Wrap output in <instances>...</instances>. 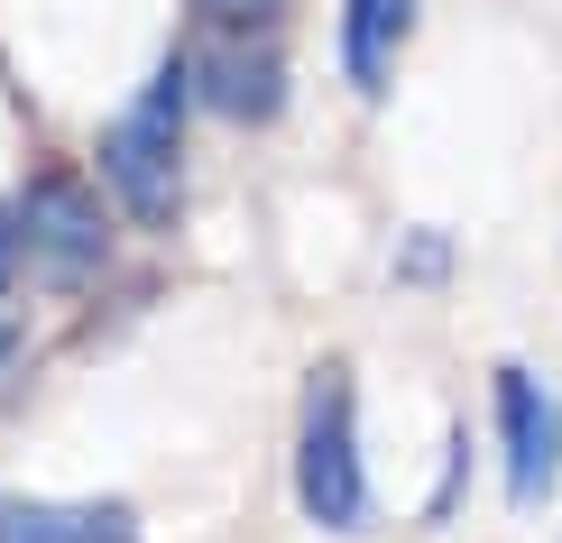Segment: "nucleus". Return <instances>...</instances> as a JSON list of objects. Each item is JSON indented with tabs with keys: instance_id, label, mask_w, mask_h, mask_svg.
Segmentation results:
<instances>
[{
	"instance_id": "1",
	"label": "nucleus",
	"mask_w": 562,
	"mask_h": 543,
	"mask_svg": "<svg viewBox=\"0 0 562 543\" xmlns=\"http://www.w3.org/2000/svg\"><path fill=\"white\" fill-rule=\"evenodd\" d=\"M102 176L130 222H148V230L176 222V203H184V56L157 65L138 83V102L102 129Z\"/></svg>"
},
{
	"instance_id": "2",
	"label": "nucleus",
	"mask_w": 562,
	"mask_h": 543,
	"mask_svg": "<svg viewBox=\"0 0 562 543\" xmlns=\"http://www.w3.org/2000/svg\"><path fill=\"white\" fill-rule=\"evenodd\" d=\"M295 498L314 525L360 534L369 525V470H360V423H350V369H314L304 387V433H295Z\"/></svg>"
},
{
	"instance_id": "3",
	"label": "nucleus",
	"mask_w": 562,
	"mask_h": 543,
	"mask_svg": "<svg viewBox=\"0 0 562 543\" xmlns=\"http://www.w3.org/2000/svg\"><path fill=\"white\" fill-rule=\"evenodd\" d=\"M10 240L29 249V268L46 286H92V276H102V249H111V222H102V203H92V184L37 176L29 194H19Z\"/></svg>"
},
{
	"instance_id": "4",
	"label": "nucleus",
	"mask_w": 562,
	"mask_h": 543,
	"mask_svg": "<svg viewBox=\"0 0 562 543\" xmlns=\"http://www.w3.org/2000/svg\"><path fill=\"white\" fill-rule=\"evenodd\" d=\"M498 442H507V498L544 507L562 470V406L535 387L526 369H498Z\"/></svg>"
},
{
	"instance_id": "5",
	"label": "nucleus",
	"mask_w": 562,
	"mask_h": 543,
	"mask_svg": "<svg viewBox=\"0 0 562 543\" xmlns=\"http://www.w3.org/2000/svg\"><path fill=\"white\" fill-rule=\"evenodd\" d=\"M0 543H138V516L121 498H75V507L0 498Z\"/></svg>"
},
{
	"instance_id": "6",
	"label": "nucleus",
	"mask_w": 562,
	"mask_h": 543,
	"mask_svg": "<svg viewBox=\"0 0 562 543\" xmlns=\"http://www.w3.org/2000/svg\"><path fill=\"white\" fill-rule=\"evenodd\" d=\"M203 102L231 111V121H268L277 102H286V65L268 56V46H222V56H203Z\"/></svg>"
},
{
	"instance_id": "7",
	"label": "nucleus",
	"mask_w": 562,
	"mask_h": 543,
	"mask_svg": "<svg viewBox=\"0 0 562 543\" xmlns=\"http://www.w3.org/2000/svg\"><path fill=\"white\" fill-rule=\"evenodd\" d=\"M415 29V0H341V65L360 92H387V65Z\"/></svg>"
},
{
	"instance_id": "8",
	"label": "nucleus",
	"mask_w": 562,
	"mask_h": 543,
	"mask_svg": "<svg viewBox=\"0 0 562 543\" xmlns=\"http://www.w3.org/2000/svg\"><path fill=\"white\" fill-rule=\"evenodd\" d=\"M203 19H213V29H268L277 10H286V0H194Z\"/></svg>"
},
{
	"instance_id": "9",
	"label": "nucleus",
	"mask_w": 562,
	"mask_h": 543,
	"mask_svg": "<svg viewBox=\"0 0 562 543\" xmlns=\"http://www.w3.org/2000/svg\"><path fill=\"white\" fill-rule=\"evenodd\" d=\"M396 268H415V286H434V276H442V240H415V249H396Z\"/></svg>"
},
{
	"instance_id": "10",
	"label": "nucleus",
	"mask_w": 562,
	"mask_h": 543,
	"mask_svg": "<svg viewBox=\"0 0 562 543\" xmlns=\"http://www.w3.org/2000/svg\"><path fill=\"white\" fill-rule=\"evenodd\" d=\"M10 268H19V240H10V222H0V286H10Z\"/></svg>"
}]
</instances>
